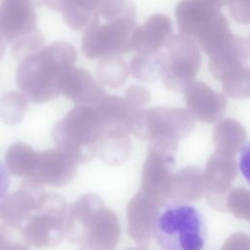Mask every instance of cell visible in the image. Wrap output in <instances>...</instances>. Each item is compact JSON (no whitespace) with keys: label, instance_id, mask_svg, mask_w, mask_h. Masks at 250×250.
I'll return each instance as SVG.
<instances>
[{"label":"cell","instance_id":"cell-10","mask_svg":"<svg viewBox=\"0 0 250 250\" xmlns=\"http://www.w3.org/2000/svg\"><path fill=\"white\" fill-rule=\"evenodd\" d=\"M60 92L78 105L95 106L106 96L104 89L85 69L72 66L60 79Z\"/></svg>","mask_w":250,"mask_h":250},{"label":"cell","instance_id":"cell-23","mask_svg":"<svg viewBox=\"0 0 250 250\" xmlns=\"http://www.w3.org/2000/svg\"><path fill=\"white\" fill-rule=\"evenodd\" d=\"M231 18L240 23H249L250 6L249 0H231L229 4Z\"/></svg>","mask_w":250,"mask_h":250},{"label":"cell","instance_id":"cell-16","mask_svg":"<svg viewBox=\"0 0 250 250\" xmlns=\"http://www.w3.org/2000/svg\"><path fill=\"white\" fill-rule=\"evenodd\" d=\"M164 61L165 53L162 50L151 54H137L130 62V70L140 81H153L160 77Z\"/></svg>","mask_w":250,"mask_h":250},{"label":"cell","instance_id":"cell-15","mask_svg":"<svg viewBox=\"0 0 250 250\" xmlns=\"http://www.w3.org/2000/svg\"><path fill=\"white\" fill-rule=\"evenodd\" d=\"M96 72L100 82L111 88L123 86L129 75L126 62L117 54L103 57L97 65Z\"/></svg>","mask_w":250,"mask_h":250},{"label":"cell","instance_id":"cell-22","mask_svg":"<svg viewBox=\"0 0 250 250\" xmlns=\"http://www.w3.org/2000/svg\"><path fill=\"white\" fill-rule=\"evenodd\" d=\"M124 98V101L126 102L133 113L135 111L145 108V105L147 104L150 101V94L146 87L140 85H133L126 90Z\"/></svg>","mask_w":250,"mask_h":250},{"label":"cell","instance_id":"cell-19","mask_svg":"<svg viewBox=\"0 0 250 250\" xmlns=\"http://www.w3.org/2000/svg\"><path fill=\"white\" fill-rule=\"evenodd\" d=\"M224 92L232 99H247L250 95V69L244 66L221 80Z\"/></svg>","mask_w":250,"mask_h":250},{"label":"cell","instance_id":"cell-7","mask_svg":"<svg viewBox=\"0 0 250 250\" xmlns=\"http://www.w3.org/2000/svg\"><path fill=\"white\" fill-rule=\"evenodd\" d=\"M165 47L167 52L160 77L168 90L183 92L199 70V47L191 38L183 34L171 36Z\"/></svg>","mask_w":250,"mask_h":250},{"label":"cell","instance_id":"cell-4","mask_svg":"<svg viewBox=\"0 0 250 250\" xmlns=\"http://www.w3.org/2000/svg\"><path fill=\"white\" fill-rule=\"evenodd\" d=\"M195 118L185 107L156 106L132 113V131L140 138L177 144L190 134Z\"/></svg>","mask_w":250,"mask_h":250},{"label":"cell","instance_id":"cell-8","mask_svg":"<svg viewBox=\"0 0 250 250\" xmlns=\"http://www.w3.org/2000/svg\"><path fill=\"white\" fill-rule=\"evenodd\" d=\"M36 14L31 0H2L0 37L13 42L36 29Z\"/></svg>","mask_w":250,"mask_h":250},{"label":"cell","instance_id":"cell-5","mask_svg":"<svg viewBox=\"0 0 250 250\" xmlns=\"http://www.w3.org/2000/svg\"><path fill=\"white\" fill-rule=\"evenodd\" d=\"M136 28V8L132 3L121 17L101 23L94 21L84 30L82 51L88 59L132 52L131 37Z\"/></svg>","mask_w":250,"mask_h":250},{"label":"cell","instance_id":"cell-20","mask_svg":"<svg viewBox=\"0 0 250 250\" xmlns=\"http://www.w3.org/2000/svg\"><path fill=\"white\" fill-rule=\"evenodd\" d=\"M43 43V35L40 31L35 30L28 35L17 39L12 47V54L17 60L22 61L35 52L39 51L42 48Z\"/></svg>","mask_w":250,"mask_h":250},{"label":"cell","instance_id":"cell-13","mask_svg":"<svg viewBox=\"0 0 250 250\" xmlns=\"http://www.w3.org/2000/svg\"><path fill=\"white\" fill-rule=\"evenodd\" d=\"M249 41L246 37L231 34L229 40L216 52L209 55V70L217 80L247 66Z\"/></svg>","mask_w":250,"mask_h":250},{"label":"cell","instance_id":"cell-18","mask_svg":"<svg viewBox=\"0 0 250 250\" xmlns=\"http://www.w3.org/2000/svg\"><path fill=\"white\" fill-rule=\"evenodd\" d=\"M27 99L20 92H7L1 99L0 115L7 124H16L21 121L27 110Z\"/></svg>","mask_w":250,"mask_h":250},{"label":"cell","instance_id":"cell-27","mask_svg":"<svg viewBox=\"0 0 250 250\" xmlns=\"http://www.w3.org/2000/svg\"><path fill=\"white\" fill-rule=\"evenodd\" d=\"M3 250H22V249L19 247H8V248H4Z\"/></svg>","mask_w":250,"mask_h":250},{"label":"cell","instance_id":"cell-28","mask_svg":"<svg viewBox=\"0 0 250 250\" xmlns=\"http://www.w3.org/2000/svg\"><path fill=\"white\" fill-rule=\"evenodd\" d=\"M230 1H231V0H221V2H222V4H223V6H225V5H229V4L230 3Z\"/></svg>","mask_w":250,"mask_h":250},{"label":"cell","instance_id":"cell-26","mask_svg":"<svg viewBox=\"0 0 250 250\" xmlns=\"http://www.w3.org/2000/svg\"><path fill=\"white\" fill-rule=\"evenodd\" d=\"M5 53V44H4V40L2 37H0V59L3 57Z\"/></svg>","mask_w":250,"mask_h":250},{"label":"cell","instance_id":"cell-25","mask_svg":"<svg viewBox=\"0 0 250 250\" xmlns=\"http://www.w3.org/2000/svg\"><path fill=\"white\" fill-rule=\"evenodd\" d=\"M33 5H36V6H40V5H46L48 6L50 9L51 7L53 6L55 0H31Z\"/></svg>","mask_w":250,"mask_h":250},{"label":"cell","instance_id":"cell-6","mask_svg":"<svg viewBox=\"0 0 250 250\" xmlns=\"http://www.w3.org/2000/svg\"><path fill=\"white\" fill-rule=\"evenodd\" d=\"M53 137L64 150L80 156L90 155L102 139L95 108L76 104L55 125Z\"/></svg>","mask_w":250,"mask_h":250},{"label":"cell","instance_id":"cell-2","mask_svg":"<svg viewBox=\"0 0 250 250\" xmlns=\"http://www.w3.org/2000/svg\"><path fill=\"white\" fill-rule=\"evenodd\" d=\"M153 235L163 250H202L207 239V226L194 205L175 201L157 212Z\"/></svg>","mask_w":250,"mask_h":250},{"label":"cell","instance_id":"cell-12","mask_svg":"<svg viewBox=\"0 0 250 250\" xmlns=\"http://www.w3.org/2000/svg\"><path fill=\"white\" fill-rule=\"evenodd\" d=\"M173 25L169 17L156 13L150 16L146 21L136 26L131 37L132 51L145 55L161 51L172 36Z\"/></svg>","mask_w":250,"mask_h":250},{"label":"cell","instance_id":"cell-1","mask_svg":"<svg viewBox=\"0 0 250 250\" xmlns=\"http://www.w3.org/2000/svg\"><path fill=\"white\" fill-rule=\"evenodd\" d=\"M76 51L67 42H55L21 61L17 69V84L25 98L41 104L61 95L60 79L74 66Z\"/></svg>","mask_w":250,"mask_h":250},{"label":"cell","instance_id":"cell-24","mask_svg":"<svg viewBox=\"0 0 250 250\" xmlns=\"http://www.w3.org/2000/svg\"><path fill=\"white\" fill-rule=\"evenodd\" d=\"M10 185V179L6 167L0 162V203L7 196V191Z\"/></svg>","mask_w":250,"mask_h":250},{"label":"cell","instance_id":"cell-3","mask_svg":"<svg viewBox=\"0 0 250 250\" xmlns=\"http://www.w3.org/2000/svg\"><path fill=\"white\" fill-rule=\"evenodd\" d=\"M222 7L221 0H181L176 7L180 32L198 43L208 56L232 34Z\"/></svg>","mask_w":250,"mask_h":250},{"label":"cell","instance_id":"cell-14","mask_svg":"<svg viewBox=\"0 0 250 250\" xmlns=\"http://www.w3.org/2000/svg\"><path fill=\"white\" fill-rule=\"evenodd\" d=\"M214 142L221 152H233L243 146L246 131L242 124L232 118L218 122L213 132Z\"/></svg>","mask_w":250,"mask_h":250},{"label":"cell","instance_id":"cell-17","mask_svg":"<svg viewBox=\"0 0 250 250\" xmlns=\"http://www.w3.org/2000/svg\"><path fill=\"white\" fill-rule=\"evenodd\" d=\"M36 152L23 143H16L10 146L6 153L5 162L8 170L17 176L31 173Z\"/></svg>","mask_w":250,"mask_h":250},{"label":"cell","instance_id":"cell-11","mask_svg":"<svg viewBox=\"0 0 250 250\" xmlns=\"http://www.w3.org/2000/svg\"><path fill=\"white\" fill-rule=\"evenodd\" d=\"M102 138H127L132 131V111L124 99L105 96L94 106Z\"/></svg>","mask_w":250,"mask_h":250},{"label":"cell","instance_id":"cell-21","mask_svg":"<svg viewBox=\"0 0 250 250\" xmlns=\"http://www.w3.org/2000/svg\"><path fill=\"white\" fill-rule=\"evenodd\" d=\"M132 4L129 0H100L98 13L100 19L109 21L124 15Z\"/></svg>","mask_w":250,"mask_h":250},{"label":"cell","instance_id":"cell-29","mask_svg":"<svg viewBox=\"0 0 250 250\" xmlns=\"http://www.w3.org/2000/svg\"><path fill=\"white\" fill-rule=\"evenodd\" d=\"M4 248H5V244H4L3 240H2V238L0 237V250H3Z\"/></svg>","mask_w":250,"mask_h":250},{"label":"cell","instance_id":"cell-9","mask_svg":"<svg viewBox=\"0 0 250 250\" xmlns=\"http://www.w3.org/2000/svg\"><path fill=\"white\" fill-rule=\"evenodd\" d=\"M183 92L188 109L201 122L211 123L219 120L227 108L225 96L215 92L204 82L193 80Z\"/></svg>","mask_w":250,"mask_h":250}]
</instances>
